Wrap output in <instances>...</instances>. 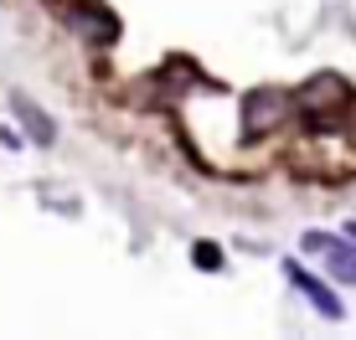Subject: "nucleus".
I'll list each match as a JSON object with an SVG mask.
<instances>
[{
    "label": "nucleus",
    "mask_w": 356,
    "mask_h": 340,
    "mask_svg": "<svg viewBox=\"0 0 356 340\" xmlns=\"http://www.w3.org/2000/svg\"><path fill=\"white\" fill-rule=\"evenodd\" d=\"M284 114H289V93H279V88H253L248 99H243V135L259 139V135H268Z\"/></svg>",
    "instance_id": "1"
},
{
    "label": "nucleus",
    "mask_w": 356,
    "mask_h": 340,
    "mask_svg": "<svg viewBox=\"0 0 356 340\" xmlns=\"http://www.w3.org/2000/svg\"><path fill=\"white\" fill-rule=\"evenodd\" d=\"M63 21H67L78 36H88V42H114V36H119V21L108 16L98 0H67V6H63Z\"/></svg>",
    "instance_id": "2"
},
{
    "label": "nucleus",
    "mask_w": 356,
    "mask_h": 340,
    "mask_svg": "<svg viewBox=\"0 0 356 340\" xmlns=\"http://www.w3.org/2000/svg\"><path fill=\"white\" fill-rule=\"evenodd\" d=\"M294 103L310 108V114H325L330 103H351V88L336 78V72H321V78H310L300 93H294Z\"/></svg>",
    "instance_id": "3"
},
{
    "label": "nucleus",
    "mask_w": 356,
    "mask_h": 340,
    "mask_svg": "<svg viewBox=\"0 0 356 340\" xmlns=\"http://www.w3.org/2000/svg\"><path fill=\"white\" fill-rule=\"evenodd\" d=\"M305 253H325L330 273H336L341 284H356V248H346V242H336L330 232H305Z\"/></svg>",
    "instance_id": "4"
},
{
    "label": "nucleus",
    "mask_w": 356,
    "mask_h": 340,
    "mask_svg": "<svg viewBox=\"0 0 356 340\" xmlns=\"http://www.w3.org/2000/svg\"><path fill=\"white\" fill-rule=\"evenodd\" d=\"M284 269H289V278H294V284H300V294L310 299V305L321 309L325 320H341V314H346V309H341V299L330 294V289H325V284H321V278H315V273H305L300 263H284Z\"/></svg>",
    "instance_id": "5"
},
{
    "label": "nucleus",
    "mask_w": 356,
    "mask_h": 340,
    "mask_svg": "<svg viewBox=\"0 0 356 340\" xmlns=\"http://www.w3.org/2000/svg\"><path fill=\"white\" fill-rule=\"evenodd\" d=\"M10 108L21 114V124H26V135H31L36 144H52V139H57V124H52V119H47L31 99H21V93H16V99H10Z\"/></svg>",
    "instance_id": "6"
},
{
    "label": "nucleus",
    "mask_w": 356,
    "mask_h": 340,
    "mask_svg": "<svg viewBox=\"0 0 356 340\" xmlns=\"http://www.w3.org/2000/svg\"><path fill=\"white\" fill-rule=\"evenodd\" d=\"M191 263H202V269H217L222 258H217V248H191Z\"/></svg>",
    "instance_id": "7"
}]
</instances>
